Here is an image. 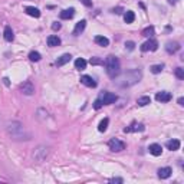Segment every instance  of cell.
Here are the masks:
<instances>
[{
    "instance_id": "obj_24",
    "label": "cell",
    "mask_w": 184,
    "mask_h": 184,
    "mask_svg": "<svg viewBox=\"0 0 184 184\" xmlns=\"http://www.w3.org/2000/svg\"><path fill=\"white\" fill-rule=\"evenodd\" d=\"M108 124H109V119L108 118H104L101 122H99V125H98V131L99 132H105L107 131V128H108Z\"/></svg>"
},
{
    "instance_id": "obj_9",
    "label": "cell",
    "mask_w": 184,
    "mask_h": 184,
    "mask_svg": "<svg viewBox=\"0 0 184 184\" xmlns=\"http://www.w3.org/2000/svg\"><path fill=\"white\" fill-rule=\"evenodd\" d=\"M81 82L85 85V87H89V88H95V87H97V82H95V79H94L92 76H89V75L81 76Z\"/></svg>"
},
{
    "instance_id": "obj_3",
    "label": "cell",
    "mask_w": 184,
    "mask_h": 184,
    "mask_svg": "<svg viewBox=\"0 0 184 184\" xmlns=\"http://www.w3.org/2000/svg\"><path fill=\"white\" fill-rule=\"evenodd\" d=\"M7 134H9L13 140H27L25 128H23V125L19 124V122H12V124H9V127H7Z\"/></svg>"
},
{
    "instance_id": "obj_13",
    "label": "cell",
    "mask_w": 184,
    "mask_h": 184,
    "mask_svg": "<svg viewBox=\"0 0 184 184\" xmlns=\"http://www.w3.org/2000/svg\"><path fill=\"white\" fill-rule=\"evenodd\" d=\"M75 16V9H65V10L60 12V19H63V20H68V19H72V17Z\"/></svg>"
},
{
    "instance_id": "obj_27",
    "label": "cell",
    "mask_w": 184,
    "mask_h": 184,
    "mask_svg": "<svg viewBox=\"0 0 184 184\" xmlns=\"http://www.w3.org/2000/svg\"><path fill=\"white\" fill-rule=\"evenodd\" d=\"M40 58H42V56H40V53H39V52H36V50H32V52L29 53V59L32 60V62H39V60H40Z\"/></svg>"
},
{
    "instance_id": "obj_2",
    "label": "cell",
    "mask_w": 184,
    "mask_h": 184,
    "mask_svg": "<svg viewBox=\"0 0 184 184\" xmlns=\"http://www.w3.org/2000/svg\"><path fill=\"white\" fill-rule=\"evenodd\" d=\"M105 70H107V75L111 79H114L115 76L121 72V65H119V60L117 56H114V55L107 56V59H105Z\"/></svg>"
},
{
    "instance_id": "obj_16",
    "label": "cell",
    "mask_w": 184,
    "mask_h": 184,
    "mask_svg": "<svg viewBox=\"0 0 184 184\" xmlns=\"http://www.w3.org/2000/svg\"><path fill=\"white\" fill-rule=\"evenodd\" d=\"M171 173H173V170L170 167H162L158 170V177L160 179H168L171 175Z\"/></svg>"
},
{
    "instance_id": "obj_32",
    "label": "cell",
    "mask_w": 184,
    "mask_h": 184,
    "mask_svg": "<svg viewBox=\"0 0 184 184\" xmlns=\"http://www.w3.org/2000/svg\"><path fill=\"white\" fill-rule=\"evenodd\" d=\"M101 107H102V101H101V98H98L97 101L94 102V108H95V109H99Z\"/></svg>"
},
{
    "instance_id": "obj_4",
    "label": "cell",
    "mask_w": 184,
    "mask_h": 184,
    "mask_svg": "<svg viewBox=\"0 0 184 184\" xmlns=\"http://www.w3.org/2000/svg\"><path fill=\"white\" fill-rule=\"evenodd\" d=\"M108 147H109V150H111V151L119 152V151H122V150L125 148V144L121 140H118V138H111L109 142H108Z\"/></svg>"
},
{
    "instance_id": "obj_6",
    "label": "cell",
    "mask_w": 184,
    "mask_h": 184,
    "mask_svg": "<svg viewBox=\"0 0 184 184\" xmlns=\"http://www.w3.org/2000/svg\"><path fill=\"white\" fill-rule=\"evenodd\" d=\"M99 98H101V101H102V105H111V104H114L115 101L118 99L117 95L112 94V92H104Z\"/></svg>"
},
{
    "instance_id": "obj_17",
    "label": "cell",
    "mask_w": 184,
    "mask_h": 184,
    "mask_svg": "<svg viewBox=\"0 0 184 184\" xmlns=\"http://www.w3.org/2000/svg\"><path fill=\"white\" fill-rule=\"evenodd\" d=\"M72 59V56H70L69 53H63L60 58H58V60H56V66H63L66 65L69 60Z\"/></svg>"
},
{
    "instance_id": "obj_7",
    "label": "cell",
    "mask_w": 184,
    "mask_h": 184,
    "mask_svg": "<svg viewBox=\"0 0 184 184\" xmlns=\"http://www.w3.org/2000/svg\"><path fill=\"white\" fill-rule=\"evenodd\" d=\"M157 49H158V42L155 39H150V40H147L145 43L141 45V50H142V52H148V50L154 52V50H157Z\"/></svg>"
},
{
    "instance_id": "obj_18",
    "label": "cell",
    "mask_w": 184,
    "mask_h": 184,
    "mask_svg": "<svg viewBox=\"0 0 184 184\" xmlns=\"http://www.w3.org/2000/svg\"><path fill=\"white\" fill-rule=\"evenodd\" d=\"M180 145H181V142H180L179 140L167 141V148H168V150H171V151H177V150L180 148Z\"/></svg>"
},
{
    "instance_id": "obj_10",
    "label": "cell",
    "mask_w": 184,
    "mask_h": 184,
    "mask_svg": "<svg viewBox=\"0 0 184 184\" xmlns=\"http://www.w3.org/2000/svg\"><path fill=\"white\" fill-rule=\"evenodd\" d=\"M148 151H150L151 155L158 157V155H161L162 154V147L160 145V144H151V145L148 147Z\"/></svg>"
},
{
    "instance_id": "obj_37",
    "label": "cell",
    "mask_w": 184,
    "mask_h": 184,
    "mask_svg": "<svg viewBox=\"0 0 184 184\" xmlns=\"http://www.w3.org/2000/svg\"><path fill=\"white\" fill-rule=\"evenodd\" d=\"M179 104H180V105H184V98L183 97L179 98Z\"/></svg>"
},
{
    "instance_id": "obj_15",
    "label": "cell",
    "mask_w": 184,
    "mask_h": 184,
    "mask_svg": "<svg viewBox=\"0 0 184 184\" xmlns=\"http://www.w3.org/2000/svg\"><path fill=\"white\" fill-rule=\"evenodd\" d=\"M25 10H26V13L29 15V16L36 17V19H38V17H40V10H39L38 7H33V6H27Z\"/></svg>"
},
{
    "instance_id": "obj_19",
    "label": "cell",
    "mask_w": 184,
    "mask_h": 184,
    "mask_svg": "<svg viewBox=\"0 0 184 184\" xmlns=\"http://www.w3.org/2000/svg\"><path fill=\"white\" fill-rule=\"evenodd\" d=\"M60 45V39L58 36H55V35H50L48 38V46L50 48H55V46H59Z\"/></svg>"
},
{
    "instance_id": "obj_33",
    "label": "cell",
    "mask_w": 184,
    "mask_h": 184,
    "mask_svg": "<svg viewBox=\"0 0 184 184\" xmlns=\"http://www.w3.org/2000/svg\"><path fill=\"white\" fill-rule=\"evenodd\" d=\"M60 27H62V25H60L59 22H53V23H52V29H53V30H59Z\"/></svg>"
},
{
    "instance_id": "obj_31",
    "label": "cell",
    "mask_w": 184,
    "mask_h": 184,
    "mask_svg": "<svg viewBox=\"0 0 184 184\" xmlns=\"http://www.w3.org/2000/svg\"><path fill=\"white\" fill-rule=\"evenodd\" d=\"M125 48L128 49V50H134L135 43H134V42H131V40H128V42H125Z\"/></svg>"
},
{
    "instance_id": "obj_14",
    "label": "cell",
    "mask_w": 184,
    "mask_h": 184,
    "mask_svg": "<svg viewBox=\"0 0 184 184\" xmlns=\"http://www.w3.org/2000/svg\"><path fill=\"white\" fill-rule=\"evenodd\" d=\"M3 38H5L6 42H12L13 39H15V33L12 30L10 26H6L5 27V32H3Z\"/></svg>"
},
{
    "instance_id": "obj_30",
    "label": "cell",
    "mask_w": 184,
    "mask_h": 184,
    "mask_svg": "<svg viewBox=\"0 0 184 184\" xmlns=\"http://www.w3.org/2000/svg\"><path fill=\"white\" fill-rule=\"evenodd\" d=\"M175 76H177L179 79H184V69L183 68H177V69H175Z\"/></svg>"
},
{
    "instance_id": "obj_28",
    "label": "cell",
    "mask_w": 184,
    "mask_h": 184,
    "mask_svg": "<svg viewBox=\"0 0 184 184\" xmlns=\"http://www.w3.org/2000/svg\"><path fill=\"white\" fill-rule=\"evenodd\" d=\"M162 68H164V65H152L150 69H151L152 73H160L162 70Z\"/></svg>"
},
{
    "instance_id": "obj_11",
    "label": "cell",
    "mask_w": 184,
    "mask_h": 184,
    "mask_svg": "<svg viewBox=\"0 0 184 184\" xmlns=\"http://www.w3.org/2000/svg\"><path fill=\"white\" fill-rule=\"evenodd\" d=\"M165 50H167L168 53H175V52H179L180 50V43L179 42H167V45H165Z\"/></svg>"
},
{
    "instance_id": "obj_1",
    "label": "cell",
    "mask_w": 184,
    "mask_h": 184,
    "mask_svg": "<svg viewBox=\"0 0 184 184\" xmlns=\"http://www.w3.org/2000/svg\"><path fill=\"white\" fill-rule=\"evenodd\" d=\"M141 78H142V73H141L140 69H131L124 72V73L119 72L114 78V83L119 88H130L138 83L141 81Z\"/></svg>"
},
{
    "instance_id": "obj_12",
    "label": "cell",
    "mask_w": 184,
    "mask_h": 184,
    "mask_svg": "<svg viewBox=\"0 0 184 184\" xmlns=\"http://www.w3.org/2000/svg\"><path fill=\"white\" fill-rule=\"evenodd\" d=\"M85 27H87V20H81V22L76 23L75 29H73V35L75 36H79L83 30H85Z\"/></svg>"
},
{
    "instance_id": "obj_38",
    "label": "cell",
    "mask_w": 184,
    "mask_h": 184,
    "mask_svg": "<svg viewBox=\"0 0 184 184\" xmlns=\"http://www.w3.org/2000/svg\"><path fill=\"white\" fill-rule=\"evenodd\" d=\"M3 81H5V85H7V87H9V79H7V78H5Z\"/></svg>"
},
{
    "instance_id": "obj_8",
    "label": "cell",
    "mask_w": 184,
    "mask_h": 184,
    "mask_svg": "<svg viewBox=\"0 0 184 184\" xmlns=\"http://www.w3.org/2000/svg\"><path fill=\"white\" fill-rule=\"evenodd\" d=\"M155 99H157L158 102H170V101L173 99V95L167 91H161V92H157Z\"/></svg>"
},
{
    "instance_id": "obj_21",
    "label": "cell",
    "mask_w": 184,
    "mask_h": 184,
    "mask_svg": "<svg viewBox=\"0 0 184 184\" xmlns=\"http://www.w3.org/2000/svg\"><path fill=\"white\" fill-rule=\"evenodd\" d=\"M124 20L125 23H132L135 20V15H134V12L132 10H127L124 13Z\"/></svg>"
},
{
    "instance_id": "obj_29",
    "label": "cell",
    "mask_w": 184,
    "mask_h": 184,
    "mask_svg": "<svg viewBox=\"0 0 184 184\" xmlns=\"http://www.w3.org/2000/svg\"><path fill=\"white\" fill-rule=\"evenodd\" d=\"M89 63H91V65H104V60L99 59V58H91Z\"/></svg>"
},
{
    "instance_id": "obj_34",
    "label": "cell",
    "mask_w": 184,
    "mask_h": 184,
    "mask_svg": "<svg viewBox=\"0 0 184 184\" xmlns=\"http://www.w3.org/2000/svg\"><path fill=\"white\" fill-rule=\"evenodd\" d=\"M82 3L87 6V7H91V6H92V0H82Z\"/></svg>"
},
{
    "instance_id": "obj_26",
    "label": "cell",
    "mask_w": 184,
    "mask_h": 184,
    "mask_svg": "<svg viewBox=\"0 0 184 184\" xmlns=\"http://www.w3.org/2000/svg\"><path fill=\"white\" fill-rule=\"evenodd\" d=\"M137 104H138L140 107H145V105H148V104H151V98L150 97H141V98H138Z\"/></svg>"
},
{
    "instance_id": "obj_22",
    "label": "cell",
    "mask_w": 184,
    "mask_h": 184,
    "mask_svg": "<svg viewBox=\"0 0 184 184\" xmlns=\"http://www.w3.org/2000/svg\"><path fill=\"white\" fill-rule=\"evenodd\" d=\"M125 132H132V131H144V125L142 124H132L131 127L124 128Z\"/></svg>"
},
{
    "instance_id": "obj_5",
    "label": "cell",
    "mask_w": 184,
    "mask_h": 184,
    "mask_svg": "<svg viewBox=\"0 0 184 184\" xmlns=\"http://www.w3.org/2000/svg\"><path fill=\"white\" fill-rule=\"evenodd\" d=\"M20 91H22L23 95H27V97H30L35 94V85H33L30 81H25L20 85Z\"/></svg>"
},
{
    "instance_id": "obj_35",
    "label": "cell",
    "mask_w": 184,
    "mask_h": 184,
    "mask_svg": "<svg viewBox=\"0 0 184 184\" xmlns=\"http://www.w3.org/2000/svg\"><path fill=\"white\" fill-rule=\"evenodd\" d=\"M111 183H122V179H111Z\"/></svg>"
},
{
    "instance_id": "obj_23",
    "label": "cell",
    "mask_w": 184,
    "mask_h": 184,
    "mask_svg": "<svg viewBox=\"0 0 184 184\" xmlns=\"http://www.w3.org/2000/svg\"><path fill=\"white\" fill-rule=\"evenodd\" d=\"M75 68L78 70H83L87 68V60L83 59V58H78V59L75 60Z\"/></svg>"
},
{
    "instance_id": "obj_25",
    "label": "cell",
    "mask_w": 184,
    "mask_h": 184,
    "mask_svg": "<svg viewBox=\"0 0 184 184\" xmlns=\"http://www.w3.org/2000/svg\"><path fill=\"white\" fill-rule=\"evenodd\" d=\"M154 26H148V27H145L144 30H142V36L144 38H151V36H154Z\"/></svg>"
},
{
    "instance_id": "obj_20",
    "label": "cell",
    "mask_w": 184,
    "mask_h": 184,
    "mask_svg": "<svg viewBox=\"0 0 184 184\" xmlns=\"http://www.w3.org/2000/svg\"><path fill=\"white\" fill-rule=\"evenodd\" d=\"M95 43L99 45V46H108L109 45V40L108 38H105V36H101V35H98V36H95Z\"/></svg>"
},
{
    "instance_id": "obj_36",
    "label": "cell",
    "mask_w": 184,
    "mask_h": 184,
    "mask_svg": "<svg viewBox=\"0 0 184 184\" xmlns=\"http://www.w3.org/2000/svg\"><path fill=\"white\" fill-rule=\"evenodd\" d=\"M114 13H117V15H119V13H121V12H122V9H121V7H117V9H114Z\"/></svg>"
}]
</instances>
